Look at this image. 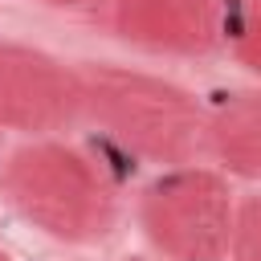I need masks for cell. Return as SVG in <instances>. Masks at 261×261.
I'll list each match as a JSON object with an SVG mask.
<instances>
[{
    "label": "cell",
    "mask_w": 261,
    "mask_h": 261,
    "mask_svg": "<svg viewBox=\"0 0 261 261\" xmlns=\"http://www.w3.org/2000/svg\"><path fill=\"white\" fill-rule=\"evenodd\" d=\"M237 192L204 163L163 167L139 196V228L167 261H224Z\"/></svg>",
    "instance_id": "obj_3"
},
{
    "label": "cell",
    "mask_w": 261,
    "mask_h": 261,
    "mask_svg": "<svg viewBox=\"0 0 261 261\" xmlns=\"http://www.w3.org/2000/svg\"><path fill=\"white\" fill-rule=\"evenodd\" d=\"M106 29L155 57H204L224 45L232 0H106Z\"/></svg>",
    "instance_id": "obj_5"
},
{
    "label": "cell",
    "mask_w": 261,
    "mask_h": 261,
    "mask_svg": "<svg viewBox=\"0 0 261 261\" xmlns=\"http://www.w3.org/2000/svg\"><path fill=\"white\" fill-rule=\"evenodd\" d=\"M82 122V77L49 49L0 37V126L29 139Z\"/></svg>",
    "instance_id": "obj_4"
},
{
    "label": "cell",
    "mask_w": 261,
    "mask_h": 261,
    "mask_svg": "<svg viewBox=\"0 0 261 261\" xmlns=\"http://www.w3.org/2000/svg\"><path fill=\"white\" fill-rule=\"evenodd\" d=\"M224 45L249 73L261 77V8H245L237 20H228Z\"/></svg>",
    "instance_id": "obj_8"
},
{
    "label": "cell",
    "mask_w": 261,
    "mask_h": 261,
    "mask_svg": "<svg viewBox=\"0 0 261 261\" xmlns=\"http://www.w3.org/2000/svg\"><path fill=\"white\" fill-rule=\"evenodd\" d=\"M41 4H49V8H77V4H86V0H41Z\"/></svg>",
    "instance_id": "obj_9"
},
{
    "label": "cell",
    "mask_w": 261,
    "mask_h": 261,
    "mask_svg": "<svg viewBox=\"0 0 261 261\" xmlns=\"http://www.w3.org/2000/svg\"><path fill=\"white\" fill-rule=\"evenodd\" d=\"M204 159H216L224 175L261 184V86L237 90L208 110Z\"/></svg>",
    "instance_id": "obj_6"
},
{
    "label": "cell",
    "mask_w": 261,
    "mask_h": 261,
    "mask_svg": "<svg viewBox=\"0 0 261 261\" xmlns=\"http://www.w3.org/2000/svg\"><path fill=\"white\" fill-rule=\"evenodd\" d=\"M0 261H12V257H8V253H4V249H0Z\"/></svg>",
    "instance_id": "obj_11"
},
{
    "label": "cell",
    "mask_w": 261,
    "mask_h": 261,
    "mask_svg": "<svg viewBox=\"0 0 261 261\" xmlns=\"http://www.w3.org/2000/svg\"><path fill=\"white\" fill-rule=\"evenodd\" d=\"M241 8H261V0H237Z\"/></svg>",
    "instance_id": "obj_10"
},
{
    "label": "cell",
    "mask_w": 261,
    "mask_h": 261,
    "mask_svg": "<svg viewBox=\"0 0 261 261\" xmlns=\"http://www.w3.org/2000/svg\"><path fill=\"white\" fill-rule=\"evenodd\" d=\"M228 261H261V192L237 200L232 208Z\"/></svg>",
    "instance_id": "obj_7"
},
{
    "label": "cell",
    "mask_w": 261,
    "mask_h": 261,
    "mask_svg": "<svg viewBox=\"0 0 261 261\" xmlns=\"http://www.w3.org/2000/svg\"><path fill=\"white\" fill-rule=\"evenodd\" d=\"M0 196L20 220L61 245H98L122 216L110 171L57 135L29 139L4 155Z\"/></svg>",
    "instance_id": "obj_2"
},
{
    "label": "cell",
    "mask_w": 261,
    "mask_h": 261,
    "mask_svg": "<svg viewBox=\"0 0 261 261\" xmlns=\"http://www.w3.org/2000/svg\"><path fill=\"white\" fill-rule=\"evenodd\" d=\"M82 122L98 126L130 159L163 167L200 163L208 106L171 77L130 65H77Z\"/></svg>",
    "instance_id": "obj_1"
}]
</instances>
